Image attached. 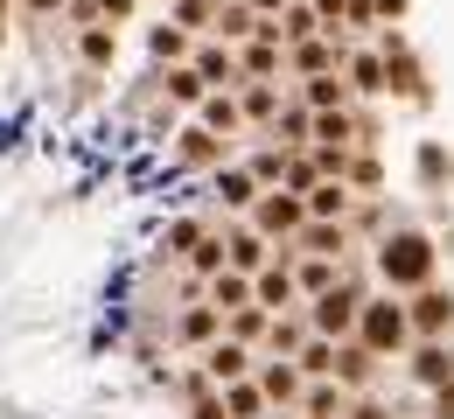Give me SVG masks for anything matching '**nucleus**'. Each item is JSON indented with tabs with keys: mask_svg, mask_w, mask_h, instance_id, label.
<instances>
[{
	"mask_svg": "<svg viewBox=\"0 0 454 419\" xmlns=\"http://www.w3.org/2000/svg\"><path fill=\"white\" fill-rule=\"evenodd\" d=\"M84 57L106 63V57H113V35H106V28H91V35H84Z\"/></svg>",
	"mask_w": 454,
	"mask_h": 419,
	"instance_id": "nucleus-3",
	"label": "nucleus"
},
{
	"mask_svg": "<svg viewBox=\"0 0 454 419\" xmlns=\"http://www.w3.org/2000/svg\"><path fill=\"white\" fill-rule=\"evenodd\" d=\"M427 266H434V259H427L419 238H398L392 252H385V280H427Z\"/></svg>",
	"mask_w": 454,
	"mask_h": 419,
	"instance_id": "nucleus-1",
	"label": "nucleus"
},
{
	"mask_svg": "<svg viewBox=\"0 0 454 419\" xmlns=\"http://www.w3.org/2000/svg\"><path fill=\"white\" fill-rule=\"evenodd\" d=\"M398 336H405V322H398L392 307H378L371 314V343H398Z\"/></svg>",
	"mask_w": 454,
	"mask_h": 419,
	"instance_id": "nucleus-2",
	"label": "nucleus"
}]
</instances>
